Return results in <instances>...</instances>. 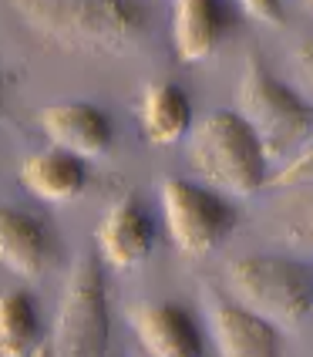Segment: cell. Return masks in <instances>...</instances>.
Instances as JSON below:
<instances>
[{"label": "cell", "mask_w": 313, "mask_h": 357, "mask_svg": "<svg viewBox=\"0 0 313 357\" xmlns=\"http://www.w3.org/2000/svg\"><path fill=\"white\" fill-rule=\"evenodd\" d=\"M229 0H172V47L185 64L213 58L226 34L233 31Z\"/></svg>", "instance_id": "obj_9"}, {"label": "cell", "mask_w": 313, "mask_h": 357, "mask_svg": "<svg viewBox=\"0 0 313 357\" xmlns=\"http://www.w3.org/2000/svg\"><path fill=\"white\" fill-rule=\"evenodd\" d=\"M293 71H296V81H300L303 98L313 105V40H300V44H296Z\"/></svg>", "instance_id": "obj_18"}, {"label": "cell", "mask_w": 313, "mask_h": 357, "mask_svg": "<svg viewBox=\"0 0 313 357\" xmlns=\"http://www.w3.org/2000/svg\"><path fill=\"white\" fill-rule=\"evenodd\" d=\"M20 182L40 202L64 206L84 192L88 172L78 155H71L64 149H47V152H34L20 162Z\"/></svg>", "instance_id": "obj_13"}, {"label": "cell", "mask_w": 313, "mask_h": 357, "mask_svg": "<svg viewBox=\"0 0 313 357\" xmlns=\"http://www.w3.org/2000/svg\"><path fill=\"white\" fill-rule=\"evenodd\" d=\"M128 324L148 357H202V334L178 303H135Z\"/></svg>", "instance_id": "obj_10"}, {"label": "cell", "mask_w": 313, "mask_h": 357, "mask_svg": "<svg viewBox=\"0 0 313 357\" xmlns=\"http://www.w3.org/2000/svg\"><path fill=\"white\" fill-rule=\"evenodd\" d=\"M209 327L219 357H283L280 327L250 314L236 300L209 294Z\"/></svg>", "instance_id": "obj_11"}, {"label": "cell", "mask_w": 313, "mask_h": 357, "mask_svg": "<svg viewBox=\"0 0 313 357\" xmlns=\"http://www.w3.org/2000/svg\"><path fill=\"white\" fill-rule=\"evenodd\" d=\"M138 121H142L145 142L158 145V149H169V145H178L182 139H189V132L196 125L189 95L172 81H158L152 88H145Z\"/></svg>", "instance_id": "obj_14"}, {"label": "cell", "mask_w": 313, "mask_h": 357, "mask_svg": "<svg viewBox=\"0 0 313 357\" xmlns=\"http://www.w3.org/2000/svg\"><path fill=\"white\" fill-rule=\"evenodd\" d=\"M273 229L280 239L313 250V185L287 189L273 209Z\"/></svg>", "instance_id": "obj_16"}, {"label": "cell", "mask_w": 313, "mask_h": 357, "mask_svg": "<svg viewBox=\"0 0 313 357\" xmlns=\"http://www.w3.org/2000/svg\"><path fill=\"white\" fill-rule=\"evenodd\" d=\"M54 259V236L44 219L0 202V266L24 280L40 277Z\"/></svg>", "instance_id": "obj_12"}, {"label": "cell", "mask_w": 313, "mask_h": 357, "mask_svg": "<svg viewBox=\"0 0 313 357\" xmlns=\"http://www.w3.org/2000/svg\"><path fill=\"white\" fill-rule=\"evenodd\" d=\"M108 334L112 317L101 266L91 253H81L61 297L51 351L54 357H105Z\"/></svg>", "instance_id": "obj_6"}, {"label": "cell", "mask_w": 313, "mask_h": 357, "mask_svg": "<svg viewBox=\"0 0 313 357\" xmlns=\"http://www.w3.org/2000/svg\"><path fill=\"white\" fill-rule=\"evenodd\" d=\"M34 34L78 54H132L152 31L145 0H7Z\"/></svg>", "instance_id": "obj_1"}, {"label": "cell", "mask_w": 313, "mask_h": 357, "mask_svg": "<svg viewBox=\"0 0 313 357\" xmlns=\"http://www.w3.org/2000/svg\"><path fill=\"white\" fill-rule=\"evenodd\" d=\"M300 3H303V10H307V14L313 17V0H300Z\"/></svg>", "instance_id": "obj_21"}, {"label": "cell", "mask_w": 313, "mask_h": 357, "mask_svg": "<svg viewBox=\"0 0 313 357\" xmlns=\"http://www.w3.org/2000/svg\"><path fill=\"white\" fill-rule=\"evenodd\" d=\"M266 185H273V189H300V185H313V142H307L303 149H296L293 159L287 162Z\"/></svg>", "instance_id": "obj_17"}, {"label": "cell", "mask_w": 313, "mask_h": 357, "mask_svg": "<svg viewBox=\"0 0 313 357\" xmlns=\"http://www.w3.org/2000/svg\"><path fill=\"white\" fill-rule=\"evenodd\" d=\"M162 216L169 239L185 257H206L215 246H222L236 229V206L226 192H219L206 182L189 178H165L162 189Z\"/></svg>", "instance_id": "obj_5"}, {"label": "cell", "mask_w": 313, "mask_h": 357, "mask_svg": "<svg viewBox=\"0 0 313 357\" xmlns=\"http://www.w3.org/2000/svg\"><path fill=\"white\" fill-rule=\"evenodd\" d=\"M229 294L280 331L300 327L313 310V266L287 257H243L226 270Z\"/></svg>", "instance_id": "obj_3"}, {"label": "cell", "mask_w": 313, "mask_h": 357, "mask_svg": "<svg viewBox=\"0 0 313 357\" xmlns=\"http://www.w3.org/2000/svg\"><path fill=\"white\" fill-rule=\"evenodd\" d=\"M95 239L105 263H112L115 270H135L155 250V222L142 206V199L128 192L101 216Z\"/></svg>", "instance_id": "obj_7"}, {"label": "cell", "mask_w": 313, "mask_h": 357, "mask_svg": "<svg viewBox=\"0 0 313 357\" xmlns=\"http://www.w3.org/2000/svg\"><path fill=\"white\" fill-rule=\"evenodd\" d=\"M189 165L196 176L226 196H253L266 189V152L239 112L215 108L189 132Z\"/></svg>", "instance_id": "obj_2"}, {"label": "cell", "mask_w": 313, "mask_h": 357, "mask_svg": "<svg viewBox=\"0 0 313 357\" xmlns=\"http://www.w3.org/2000/svg\"><path fill=\"white\" fill-rule=\"evenodd\" d=\"M34 357H54V351H51V344H40L38 347V354Z\"/></svg>", "instance_id": "obj_20"}, {"label": "cell", "mask_w": 313, "mask_h": 357, "mask_svg": "<svg viewBox=\"0 0 313 357\" xmlns=\"http://www.w3.org/2000/svg\"><path fill=\"white\" fill-rule=\"evenodd\" d=\"M40 347V320L24 290L0 294V357H34Z\"/></svg>", "instance_id": "obj_15"}, {"label": "cell", "mask_w": 313, "mask_h": 357, "mask_svg": "<svg viewBox=\"0 0 313 357\" xmlns=\"http://www.w3.org/2000/svg\"><path fill=\"white\" fill-rule=\"evenodd\" d=\"M38 125L54 149L78 159H101L112 149V121L91 101H58L38 112Z\"/></svg>", "instance_id": "obj_8"}, {"label": "cell", "mask_w": 313, "mask_h": 357, "mask_svg": "<svg viewBox=\"0 0 313 357\" xmlns=\"http://www.w3.org/2000/svg\"><path fill=\"white\" fill-rule=\"evenodd\" d=\"M243 7L246 17L259 20L266 27H280L283 24V0H236Z\"/></svg>", "instance_id": "obj_19"}, {"label": "cell", "mask_w": 313, "mask_h": 357, "mask_svg": "<svg viewBox=\"0 0 313 357\" xmlns=\"http://www.w3.org/2000/svg\"><path fill=\"white\" fill-rule=\"evenodd\" d=\"M239 115L256 132L266 159L290 155L313 135V105L283 84L256 54L246 58L239 78Z\"/></svg>", "instance_id": "obj_4"}, {"label": "cell", "mask_w": 313, "mask_h": 357, "mask_svg": "<svg viewBox=\"0 0 313 357\" xmlns=\"http://www.w3.org/2000/svg\"><path fill=\"white\" fill-rule=\"evenodd\" d=\"M0 121H3V105H0Z\"/></svg>", "instance_id": "obj_22"}]
</instances>
